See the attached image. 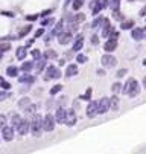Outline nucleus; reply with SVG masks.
<instances>
[{
	"label": "nucleus",
	"mask_w": 146,
	"mask_h": 154,
	"mask_svg": "<svg viewBox=\"0 0 146 154\" xmlns=\"http://www.w3.org/2000/svg\"><path fill=\"white\" fill-rule=\"evenodd\" d=\"M97 114V102L96 101H91L90 104H88V107H87V116L90 117V119H93Z\"/></svg>",
	"instance_id": "obj_11"
},
{
	"label": "nucleus",
	"mask_w": 146,
	"mask_h": 154,
	"mask_svg": "<svg viewBox=\"0 0 146 154\" xmlns=\"http://www.w3.org/2000/svg\"><path fill=\"white\" fill-rule=\"evenodd\" d=\"M2 137L5 142H11V140H14V127H8L5 125L2 128Z\"/></svg>",
	"instance_id": "obj_8"
},
{
	"label": "nucleus",
	"mask_w": 146,
	"mask_h": 154,
	"mask_svg": "<svg viewBox=\"0 0 146 154\" xmlns=\"http://www.w3.org/2000/svg\"><path fill=\"white\" fill-rule=\"evenodd\" d=\"M26 55H28V50H26V47H18V49L15 50V56L17 60H24Z\"/></svg>",
	"instance_id": "obj_22"
},
{
	"label": "nucleus",
	"mask_w": 146,
	"mask_h": 154,
	"mask_svg": "<svg viewBox=\"0 0 146 154\" xmlns=\"http://www.w3.org/2000/svg\"><path fill=\"white\" fill-rule=\"evenodd\" d=\"M91 44H93V46H97V44H99V37H97V35H91Z\"/></svg>",
	"instance_id": "obj_43"
},
{
	"label": "nucleus",
	"mask_w": 146,
	"mask_h": 154,
	"mask_svg": "<svg viewBox=\"0 0 146 154\" xmlns=\"http://www.w3.org/2000/svg\"><path fill=\"white\" fill-rule=\"evenodd\" d=\"M23 72H30V70L34 69V61H26V63L21 64V67H20Z\"/></svg>",
	"instance_id": "obj_24"
},
{
	"label": "nucleus",
	"mask_w": 146,
	"mask_h": 154,
	"mask_svg": "<svg viewBox=\"0 0 146 154\" xmlns=\"http://www.w3.org/2000/svg\"><path fill=\"white\" fill-rule=\"evenodd\" d=\"M26 19H28L29 21H35V20L38 19V15H28V17H26Z\"/></svg>",
	"instance_id": "obj_49"
},
{
	"label": "nucleus",
	"mask_w": 146,
	"mask_h": 154,
	"mask_svg": "<svg viewBox=\"0 0 146 154\" xmlns=\"http://www.w3.org/2000/svg\"><path fill=\"white\" fill-rule=\"evenodd\" d=\"M29 130L32 131V134L35 137H40L41 136V131H43V117L40 114H35L34 113V117L32 121L29 122Z\"/></svg>",
	"instance_id": "obj_2"
},
{
	"label": "nucleus",
	"mask_w": 146,
	"mask_h": 154,
	"mask_svg": "<svg viewBox=\"0 0 146 154\" xmlns=\"http://www.w3.org/2000/svg\"><path fill=\"white\" fill-rule=\"evenodd\" d=\"M113 17H114L116 20H123V15L120 14V11H119V9H114V11H113Z\"/></svg>",
	"instance_id": "obj_40"
},
{
	"label": "nucleus",
	"mask_w": 146,
	"mask_h": 154,
	"mask_svg": "<svg viewBox=\"0 0 146 154\" xmlns=\"http://www.w3.org/2000/svg\"><path fill=\"white\" fill-rule=\"evenodd\" d=\"M117 108H119V98L116 96V93H114L113 98H110V110L117 112Z\"/></svg>",
	"instance_id": "obj_20"
},
{
	"label": "nucleus",
	"mask_w": 146,
	"mask_h": 154,
	"mask_svg": "<svg viewBox=\"0 0 146 154\" xmlns=\"http://www.w3.org/2000/svg\"><path fill=\"white\" fill-rule=\"evenodd\" d=\"M122 93L131 96V98L137 96V95L140 93V86H139V82H137L134 78H128L126 82H125V86L122 87Z\"/></svg>",
	"instance_id": "obj_1"
},
{
	"label": "nucleus",
	"mask_w": 146,
	"mask_h": 154,
	"mask_svg": "<svg viewBox=\"0 0 146 154\" xmlns=\"http://www.w3.org/2000/svg\"><path fill=\"white\" fill-rule=\"evenodd\" d=\"M141 31H143V38H146V28H143Z\"/></svg>",
	"instance_id": "obj_56"
},
{
	"label": "nucleus",
	"mask_w": 146,
	"mask_h": 154,
	"mask_svg": "<svg viewBox=\"0 0 146 154\" xmlns=\"http://www.w3.org/2000/svg\"><path fill=\"white\" fill-rule=\"evenodd\" d=\"M41 35H44V26H43V28H40L37 32H35V38H40Z\"/></svg>",
	"instance_id": "obj_46"
},
{
	"label": "nucleus",
	"mask_w": 146,
	"mask_h": 154,
	"mask_svg": "<svg viewBox=\"0 0 146 154\" xmlns=\"http://www.w3.org/2000/svg\"><path fill=\"white\" fill-rule=\"evenodd\" d=\"M9 93H8V92L5 90V92H0V101H3V99H6V98H9Z\"/></svg>",
	"instance_id": "obj_45"
},
{
	"label": "nucleus",
	"mask_w": 146,
	"mask_h": 154,
	"mask_svg": "<svg viewBox=\"0 0 146 154\" xmlns=\"http://www.w3.org/2000/svg\"><path fill=\"white\" fill-rule=\"evenodd\" d=\"M58 78H61V72H59V70L55 67V66H50V67H47V70H46V75H44V81L58 80Z\"/></svg>",
	"instance_id": "obj_4"
},
{
	"label": "nucleus",
	"mask_w": 146,
	"mask_h": 154,
	"mask_svg": "<svg viewBox=\"0 0 146 154\" xmlns=\"http://www.w3.org/2000/svg\"><path fill=\"white\" fill-rule=\"evenodd\" d=\"M72 40H73V37H72V32H70V31H63V32L58 35V43L63 44V46L72 43Z\"/></svg>",
	"instance_id": "obj_9"
},
{
	"label": "nucleus",
	"mask_w": 146,
	"mask_h": 154,
	"mask_svg": "<svg viewBox=\"0 0 146 154\" xmlns=\"http://www.w3.org/2000/svg\"><path fill=\"white\" fill-rule=\"evenodd\" d=\"M97 75H99V76H104V75H105V70L99 69V70H97Z\"/></svg>",
	"instance_id": "obj_54"
},
{
	"label": "nucleus",
	"mask_w": 146,
	"mask_h": 154,
	"mask_svg": "<svg viewBox=\"0 0 146 154\" xmlns=\"http://www.w3.org/2000/svg\"><path fill=\"white\" fill-rule=\"evenodd\" d=\"M75 75H78V66L76 64H69L67 69H65V76L67 78H72Z\"/></svg>",
	"instance_id": "obj_16"
},
{
	"label": "nucleus",
	"mask_w": 146,
	"mask_h": 154,
	"mask_svg": "<svg viewBox=\"0 0 146 154\" xmlns=\"http://www.w3.org/2000/svg\"><path fill=\"white\" fill-rule=\"evenodd\" d=\"M61 90H63V86H61V84H56L55 87H52V89H50V95L55 96L56 93H59Z\"/></svg>",
	"instance_id": "obj_31"
},
{
	"label": "nucleus",
	"mask_w": 146,
	"mask_h": 154,
	"mask_svg": "<svg viewBox=\"0 0 146 154\" xmlns=\"http://www.w3.org/2000/svg\"><path fill=\"white\" fill-rule=\"evenodd\" d=\"M15 130L18 131V134H20V136H24V134H28V133H29V121H26V119H21V121H20V124L15 127Z\"/></svg>",
	"instance_id": "obj_10"
},
{
	"label": "nucleus",
	"mask_w": 146,
	"mask_h": 154,
	"mask_svg": "<svg viewBox=\"0 0 146 154\" xmlns=\"http://www.w3.org/2000/svg\"><path fill=\"white\" fill-rule=\"evenodd\" d=\"M6 125V116L5 114H0V130Z\"/></svg>",
	"instance_id": "obj_42"
},
{
	"label": "nucleus",
	"mask_w": 146,
	"mask_h": 154,
	"mask_svg": "<svg viewBox=\"0 0 146 154\" xmlns=\"http://www.w3.org/2000/svg\"><path fill=\"white\" fill-rule=\"evenodd\" d=\"M143 66H146V60H143Z\"/></svg>",
	"instance_id": "obj_58"
},
{
	"label": "nucleus",
	"mask_w": 146,
	"mask_h": 154,
	"mask_svg": "<svg viewBox=\"0 0 146 154\" xmlns=\"http://www.w3.org/2000/svg\"><path fill=\"white\" fill-rule=\"evenodd\" d=\"M76 121H78V117H76V112H75L73 108L65 110V121H64V124L67 125V127H73L75 124H76Z\"/></svg>",
	"instance_id": "obj_6"
},
{
	"label": "nucleus",
	"mask_w": 146,
	"mask_h": 154,
	"mask_svg": "<svg viewBox=\"0 0 146 154\" xmlns=\"http://www.w3.org/2000/svg\"><path fill=\"white\" fill-rule=\"evenodd\" d=\"M30 29H32V26H26V28H23V29L18 32V38H23L24 35H28V34L30 32Z\"/></svg>",
	"instance_id": "obj_28"
},
{
	"label": "nucleus",
	"mask_w": 146,
	"mask_h": 154,
	"mask_svg": "<svg viewBox=\"0 0 146 154\" xmlns=\"http://www.w3.org/2000/svg\"><path fill=\"white\" fill-rule=\"evenodd\" d=\"M9 49H11L9 43H0V52H2V54H5V52H8Z\"/></svg>",
	"instance_id": "obj_33"
},
{
	"label": "nucleus",
	"mask_w": 146,
	"mask_h": 154,
	"mask_svg": "<svg viewBox=\"0 0 146 154\" xmlns=\"http://www.w3.org/2000/svg\"><path fill=\"white\" fill-rule=\"evenodd\" d=\"M116 47H117V40H111V38H108V40L105 41V44H104V50H107L110 54V52L116 50Z\"/></svg>",
	"instance_id": "obj_13"
},
{
	"label": "nucleus",
	"mask_w": 146,
	"mask_h": 154,
	"mask_svg": "<svg viewBox=\"0 0 146 154\" xmlns=\"http://www.w3.org/2000/svg\"><path fill=\"white\" fill-rule=\"evenodd\" d=\"M100 63H102V66L105 69H113L114 66L117 64V60H116V56H113L110 54H105L102 58H100Z\"/></svg>",
	"instance_id": "obj_5"
},
{
	"label": "nucleus",
	"mask_w": 146,
	"mask_h": 154,
	"mask_svg": "<svg viewBox=\"0 0 146 154\" xmlns=\"http://www.w3.org/2000/svg\"><path fill=\"white\" fill-rule=\"evenodd\" d=\"M58 64H59V66H64V64H65V61H64V60H59V61H58Z\"/></svg>",
	"instance_id": "obj_55"
},
{
	"label": "nucleus",
	"mask_w": 146,
	"mask_h": 154,
	"mask_svg": "<svg viewBox=\"0 0 146 154\" xmlns=\"http://www.w3.org/2000/svg\"><path fill=\"white\" fill-rule=\"evenodd\" d=\"M46 61H47V58H46L44 55H43V56H40V58H37V61L34 63V69L40 73L44 67H46Z\"/></svg>",
	"instance_id": "obj_12"
},
{
	"label": "nucleus",
	"mask_w": 146,
	"mask_h": 154,
	"mask_svg": "<svg viewBox=\"0 0 146 154\" xmlns=\"http://www.w3.org/2000/svg\"><path fill=\"white\" fill-rule=\"evenodd\" d=\"M131 37L134 38V40H143V31H141L140 28H134L131 31Z\"/></svg>",
	"instance_id": "obj_18"
},
{
	"label": "nucleus",
	"mask_w": 146,
	"mask_h": 154,
	"mask_svg": "<svg viewBox=\"0 0 146 154\" xmlns=\"http://www.w3.org/2000/svg\"><path fill=\"white\" fill-rule=\"evenodd\" d=\"M91 87H88V89H87V92H85V93H84L82 96H81V98H79V99H84V101H90L91 99Z\"/></svg>",
	"instance_id": "obj_29"
},
{
	"label": "nucleus",
	"mask_w": 146,
	"mask_h": 154,
	"mask_svg": "<svg viewBox=\"0 0 146 154\" xmlns=\"http://www.w3.org/2000/svg\"><path fill=\"white\" fill-rule=\"evenodd\" d=\"M102 20H104V17H97V19H94V20H93V23H91V28H100Z\"/></svg>",
	"instance_id": "obj_30"
},
{
	"label": "nucleus",
	"mask_w": 146,
	"mask_h": 154,
	"mask_svg": "<svg viewBox=\"0 0 146 154\" xmlns=\"http://www.w3.org/2000/svg\"><path fill=\"white\" fill-rule=\"evenodd\" d=\"M0 60H2V52H0Z\"/></svg>",
	"instance_id": "obj_59"
},
{
	"label": "nucleus",
	"mask_w": 146,
	"mask_h": 154,
	"mask_svg": "<svg viewBox=\"0 0 146 154\" xmlns=\"http://www.w3.org/2000/svg\"><path fill=\"white\" fill-rule=\"evenodd\" d=\"M140 17H146V5L140 9Z\"/></svg>",
	"instance_id": "obj_48"
},
{
	"label": "nucleus",
	"mask_w": 146,
	"mask_h": 154,
	"mask_svg": "<svg viewBox=\"0 0 146 154\" xmlns=\"http://www.w3.org/2000/svg\"><path fill=\"white\" fill-rule=\"evenodd\" d=\"M50 12H52L50 9H47V11H43V12H41V14H40V17H47L49 14H50Z\"/></svg>",
	"instance_id": "obj_51"
},
{
	"label": "nucleus",
	"mask_w": 146,
	"mask_h": 154,
	"mask_svg": "<svg viewBox=\"0 0 146 154\" xmlns=\"http://www.w3.org/2000/svg\"><path fill=\"white\" fill-rule=\"evenodd\" d=\"M126 72H128L126 69H120V70L117 72V75H116V76H117V78H122V76H125V75H126Z\"/></svg>",
	"instance_id": "obj_47"
},
{
	"label": "nucleus",
	"mask_w": 146,
	"mask_h": 154,
	"mask_svg": "<svg viewBox=\"0 0 146 154\" xmlns=\"http://www.w3.org/2000/svg\"><path fill=\"white\" fill-rule=\"evenodd\" d=\"M132 26H134V21H132V20H126V21H123V23H122L120 28L123 31H126V29H132Z\"/></svg>",
	"instance_id": "obj_26"
},
{
	"label": "nucleus",
	"mask_w": 146,
	"mask_h": 154,
	"mask_svg": "<svg viewBox=\"0 0 146 154\" xmlns=\"http://www.w3.org/2000/svg\"><path fill=\"white\" fill-rule=\"evenodd\" d=\"M20 121H21V116L20 114H12V117H11V127H15L20 124Z\"/></svg>",
	"instance_id": "obj_25"
},
{
	"label": "nucleus",
	"mask_w": 146,
	"mask_h": 154,
	"mask_svg": "<svg viewBox=\"0 0 146 154\" xmlns=\"http://www.w3.org/2000/svg\"><path fill=\"white\" fill-rule=\"evenodd\" d=\"M44 56H46L47 60H49V58H50V60H55L58 55H56V52H55V50H46V54H44Z\"/></svg>",
	"instance_id": "obj_34"
},
{
	"label": "nucleus",
	"mask_w": 146,
	"mask_h": 154,
	"mask_svg": "<svg viewBox=\"0 0 146 154\" xmlns=\"http://www.w3.org/2000/svg\"><path fill=\"white\" fill-rule=\"evenodd\" d=\"M143 87H145V89H146V76L143 78Z\"/></svg>",
	"instance_id": "obj_57"
},
{
	"label": "nucleus",
	"mask_w": 146,
	"mask_h": 154,
	"mask_svg": "<svg viewBox=\"0 0 146 154\" xmlns=\"http://www.w3.org/2000/svg\"><path fill=\"white\" fill-rule=\"evenodd\" d=\"M82 3H84V0H73V3H72V8L75 11H79L82 8Z\"/></svg>",
	"instance_id": "obj_27"
},
{
	"label": "nucleus",
	"mask_w": 146,
	"mask_h": 154,
	"mask_svg": "<svg viewBox=\"0 0 146 154\" xmlns=\"http://www.w3.org/2000/svg\"><path fill=\"white\" fill-rule=\"evenodd\" d=\"M34 81H35V78H34V76H30L29 72H24V75H21V76L18 78V82H28L29 86L32 84Z\"/></svg>",
	"instance_id": "obj_19"
},
{
	"label": "nucleus",
	"mask_w": 146,
	"mask_h": 154,
	"mask_svg": "<svg viewBox=\"0 0 146 154\" xmlns=\"http://www.w3.org/2000/svg\"><path fill=\"white\" fill-rule=\"evenodd\" d=\"M108 5L113 8V11H114V9H119V6H120V0H111Z\"/></svg>",
	"instance_id": "obj_39"
},
{
	"label": "nucleus",
	"mask_w": 146,
	"mask_h": 154,
	"mask_svg": "<svg viewBox=\"0 0 146 154\" xmlns=\"http://www.w3.org/2000/svg\"><path fill=\"white\" fill-rule=\"evenodd\" d=\"M82 46H84V38H78V40H75L73 43V52H79L82 49Z\"/></svg>",
	"instance_id": "obj_23"
},
{
	"label": "nucleus",
	"mask_w": 146,
	"mask_h": 154,
	"mask_svg": "<svg viewBox=\"0 0 146 154\" xmlns=\"http://www.w3.org/2000/svg\"><path fill=\"white\" fill-rule=\"evenodd\" d=\"M76 61L79 64H84V63H87V56L84 55V54H78L76 55Z\"/></svg>",
	"instance_id": "obj_38"
},
{
	"label": "nucleus",
	"mask_w": 146,
	"mask_h": 154,
	"mask_svg": "<svg viewBox=\"0 0 146 154\" xmlns=\"http://www.w3.org/2000/svg\"><path fill=\"white\" fill-rule=\"evenodd\" d=\"M111 90H113V93H119V92H122V84H120V82H114Z\"/></svg>",
	"instance_id": "obj_36"
},
{
	"label": "nucleus",
	"mask_w": 146,
	"mask_h": 154,
	"mask_svg": "<svg viewBox=\"0 0 146 154\" xmlns=\"http://www.w3.org/2000/svg\"><path fill=\"white\" fill-rule=\"evenodd\" d=\"M6 75L11 78H15L17 75H18V67H15V66H8L6 67Z\"/></svg>",
	"instance_id": "obj_21"
},
{
	"label": "nucleus",
	"mask_w": 146,
	"mask_h": 154,
	"mask_svg": "<svg viewBox=\"0 0 146 154\" xmlns=\"http://www.w3.org/2000/svg\"><path fill=\"white\" fill-rule=\"evenodd\" d=\"M63 29H64V21L59 20L58 23H56V26H54V29H52L50 35H52V37H58V35L63 32Z\"/></svg>",
	"instance_id": "obj_15"
},
{
	"label": "nucleus",
	"mask_w": 146,
	"mask_h": 154,
	"mask_svg": "<svg viewBox=\"0 0 146 154\" xmlns=\"http://www.w3.org/2000/svg\"><path fill=\"white\" fill-rule=\"evenodd\" d=\"M55 121L58 122V124H64V121H65V110L64 108H58V110H56Z\"/></svg>",
	"instance_id": "obj_17"
},
{
	"label": "nucleus",
	"mask_w": 146,
	"mask_h": 154,
	"mask_svg": "<svg viewBox=\"0 0 146 154\" xmlns=\"http://www.w3.org/2000/svg\"><path fill=\"white\" fill-rule=\"evenodd\" d=\"M52 23H55V20H54V19H46V20H43L41 26H49V25H52Z\"/></svg>",
	"instance_id": "obj_44"
},
{
	"label": "nucleus",
	"mask_w": 146,
	"mask_h": 154,
	"mask_svg": "<svg viewBox=\"0 0 146 154\" xmlns=\"http://www.w3.org/2000/svg\"><path fill=\"white\" fill-rule=\"evenodd\" d=\"M110 112V98H104L97 102V114H105Z\"/></svg>",
	"instance_id": "obj_7"
},
{
	"label": "nucleus",
	"mask_w": 146,
	"mask_h": 154,
	"mask_svg": "<svg viewBox=\"0 0 146 154\" xmlns=\"http://www.w3.org/2000/svg\"><path fill=\"white\" fill-rule=\"evenodd\" d=\"M34 43H35V40H34V38H30V40L26 41V47H30V46L34 44Z\"/></svg>",
	"instance_id": "obj_50"
},
{
	"label": "nucleus",
	"mask_w": 146,
	"mask_h": 154,
	"mask_svg": "<svg viewBox=\"0 0 146 154\" xmlns=\"http://www.w3.org/2000/svg\"><path fill=\"white\" fill-rule=\"evenodd\" d=\"M29 104H30V99H29V98H23V99L18 102V107H20V108H24V107H28Z\"/></svg>",
	"instance_id": "obj_35"
},
{
	"label": "nucleus",
	"mask_w": 146,
	"mask_h": 154,
	"mask_svg": "<svg viewBox=\"0 0 146 154\" xmlns=\"http://www.w3.org/2000/svg\"><path fill=\"white\" fill-rule=\"evenodd\" d=\"M0 87H2L3 90H9L11 89V84H9V82H6L3 78H0Z\"/></svg>",
	"instance_id": "obj_37"
},
{
	"label": "nucleus",
	"mask_w": 146,
	"mask_h": 154,
	"mask_svg": "<svg viewBox=\"0 0 146 154\" xmlns=\"http://www.w3.org/2000/svg\"><path fill=\"white\" fill-rule=\"evenodd\" d=\"M35 110H37V105H34V104H29L28 107H24V112L28 114H34Z\"/></svg>",
	"instance_id": "obj_32"
},
{
	"label": "nucleus",
	"mask_w": 146,
	"mask_h": 154,
	"mask_svg": "<svg viewBox=\"0 0 146 154\" xmlns=\"http://www.w3.org/2000/svg\"><path fill=\"white\" fill-rule=\"evenodd\" d=\"M2 15H8V17H14V14H12V12H6V11H3V12H2Z\"/></svg>",
	"instance_id": "obj_53"
},
{
	"label": "nucleus",
	"mask_w": 146,
	"mask_h": 154,
	"mask_svg": "<svg viewBox=\"0 0 146 154\" xmlns=\"http://www.w3.org/2000/svg\"><path fill=\"white\" fill-rule=\"evenodd\" d=\"M43 130L49 131V133L55 130V117L52 116V114H46V116L43 117Z\"/></svg>",
	"instance_id": "obj_3"
},
{
	"label": "nucleus",
	"mask_w": 146,
	"mask_h": 154,
	"mask_svg": "<svg viewBox=\"0 0 146 154\" xmlns=\"http://www.w3.org/2000/svg\"><path fill=\"white\" fill-rule=\"evenodd\" d=\"M90 8H91L93 15H97L100 11L104 9V8H102V3H100V0H94V2H91V3H90Z\"/></svg>",
	"instance_id": "obj_14"
},
{
	"label": "nucleus",
	"mask_w": 146,
	"mask_h": 154,
	"mask_svg": "<svg viewBox=\"0 0 146 154\" xmlns=\"http://www.w3.org/2000/svg\"><path fill=\"white\" fill-rule=\"evenodd\" d=\"M30 55H32L34 60H37V58H40V56H41V52H40V49H34L32 52H30Z\"/></svg>",
	"instance_id": "obj_41"
},
{
	"label": "nucleus",
	"mask_w": 146,
	"mask_h": 154,
	"mask_svg": "<svg viewBox=\"0 0 146 154\" xmlns=\"http://www.w3.org/2000/svg\"><path fill=\"white\" fill-rule=\"evenodd\" d=\"M100 3H102V8H107L108 3H110V0H100Z\"/></svg>",
	"instance_id": "obj_52"
}]
</instances>
